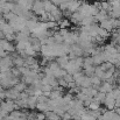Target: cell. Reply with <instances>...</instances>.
I'll list each match as a JSON object with an SVG mask.
<instances>
[{
	"mask_svg": "<svg viewBox=\"0 0 120 120\" xmlns=\"http://www.w3.org/2000/svg\"><path fill=\"white\" fill-rule=\"evenodd\" d=\"M103 105H105V107L107 110L116 109V97H114V94H113L112 91L106 93V98H105V101H104Z\"/></svg>",
	"mask_w": 120,
	"mask_h": 120,
	"instance_id": "6da1fadb",
	"label": "cell"
},
{
	"mask_svg": "<svg viewBox=\"0 0 120 120\" xmlns=\"http://www.w3.org/2000/svg\"><path fill=\"white\" fill-rule=\"evenodd\" d=\"M32 11L34 14L36 15H42L43 13H45V9H44V2L43 0H35V2L33 4V7H32Z\"/></svg>",
	"mask_w": 120,
	"mask_h": 120,
	"instance_id": "7a4b0ae2",
	"label": "cell"
},
{
	"mask_svg": "<svg viewBox=\"0 0 120 120\" xmlns=\"http://www.w3.org/2000/svg\"><path fill=\"white\" fill-rule=\"evenodd\" d=\"M0 45L4 48V50H6L7 52H13V51H16L15 49V45L11 42V41L6 40V39H0Z\"/></svg>",
	"mask_w": 120,
	"mask_h": 120,
	"instance_id": "3957f363",
	"label": "cell"
},
{
	"mask_svg": "<svg viewBox=\"0 0 120 120\" xmlns=\"http://www.w3.org/2000/svg\"><path fill=\"white\" fill-rule=\"evenodd\" d=\"M20 91H18L15 87H11V89H6V99H12V100H16L20 97Z\"/></svg>",
	"mask_w": 120,
	"mask_h": 120,
	"instance_id": "277c9868",
	"label": "cell"
},
{
	"mask_svg": "<svg viewBox=\"0 0 120 120\" xmlns=\"http://www.w3.org/2000/svg\"><path fill=\"white\" fill-rule=\"evenodd\" d=\"M114 87H116V85L111 84V83H110V82H107V80H104V82L101 83V85L99 86L98 91L107 93V92H111V91H112V90H113Z\"/></svg>",
	"mask_w": 120,
	"mask_h": 120,
	"instance_id": "5b68a950",
	"label": "cell"
},
{
	"mask_svg": "<svg viewBox=\"0 0 120 120\" xmlns=\"http://www.w3.org/2000/svg\"><path fill=\"white\" fill-rule=\"evenodd\" d=\"M26 28L30 32V33H33L35 29H38L39 28V22L38 21H35V20H28L27 21V23H26Z\"/></svg>",
	"mask_w": 120,
	"mask_h": 120,
	"instance_id": "8992f818",
	"label": "cell"
},
{
	"mask_svg": "<svg viewBox=\"0 0 120 120\" xmlns=\"http://www.w3.org/2000/svg\"><path fill=\"white\" fill-rule=\"evenodd\" d=\"M69 61H70V58H69V56H67V55H64V56H60V57L57 58V63H58V65H60L61 68H63V69L68 65Z\"/></svg>",
	"mask_w": 120,
	"mask_h": 120,
	"instance_id": "52a82bcc",
	"label": "cell"
},
{
	"mask_svg": "<svg viewBox=\"0 0 120 120\" xmlns=\"http://www.w3.org/2000/svg\"><path fill=\"white\" fill-rule=\"evenodd\" d=\"M36 105H38V97L36 96H29V98H28V110L36 109Z\"/></svg>",
	"mask_w": 120,
	"mask_h": 120,
	"instance_id": "ba28073f",
	"label": "cell"
},
{
	"mask_svg": "<svg viewBox=\"0 0 120 120\" xmlns=\"http://www.w3.org/2000/svg\"><path fill=\"white\" fill-rule=\"evenodd\" d=\"M105 98H106V93H105V92L98 91V93L93 97V100H94V101H98V103H100V104H104Z\"/></svg>",
	"mask_w": 120,
	"mask_h": 120,
	"instance_id": "9c48e42d",
	"label": "cell"
},
{
	"mask_svg": "<svg viewBox=\"0 0 120 120\" xmlns=\"http://www.w3.org/2000/svg\"><path fill=\"white\" fill-rule=\"evenodd\" d=\"M45 118L49 120H61V117L58 114H56L52 110H49L45 112Z\"/></svg>",
	"mask_w": 120,
	"mask_h": 120,
	"instance_id": "30bf717a",
	"label": "cell"
},
{
	"mask_svg": "<svg viewBox=\"0 0 120 120\" xmlns=\"http://www.w3.org/2000/svg\"><path fill=\"white\" fill-rule=\"evenodd\" d=\"M36 110H39V112H42V113H45L47 111L50 110L48 103H38L36 105Z\"/></svg>",
	"mask_w": 120,
	"mask_h": 120,
	"instance_id": "8fae6325",
	"label": "cell"
},
{
	"mask_svg": "<svg viewBox=\"0 0 120 120\" xmlns=\"http://www.w3.org/2000/svg\"><path fill=\"white\" fill-rule=\"evenodd\" d=\"M94 70H96V67L91 65V67H87L84 69V74L89 77H92V76H94Z\"/></svg>",
	"mask_w": 120,
	"mask_h": 120,
	"instance_id": "7c38bea8",
	"label": "cell"
},
{
	"mask_svg": "<svg viewBox=\"0 0 120 120\" xmlns=\"http://www.w3.org/2000/svg\"><path fill=\"white\" fill-rule=\"evenodd\" d=\"M74 98H75V97H74V94H72L71 92H68V93L63 94V103H64V105H68Z\"/></svg>",
	"mask_w": 120,
	"mask_h": 120,
	"instance_id": "4fadbf2b",
	"label": "cell"
},
{
	"mask_svg": "<svg viewBox=\"0 0 120 120\" xmlns=\"http://www.w3.org/2000/svg\"><path fill=\"white\" fill-rule=\"evenodd\" d=\"M27 86H28V85H27V84H26L25 82L20 80V82H19V83H18V84H16V85H15L14 87H15V89H16L18 91H20V92H23V91L26 90V87H27Z\"/></svg>",
	"mask_w": 120,
	"mask_h": 120,
	"instance_id": "5bb4252c",
	"label": "cell"
},
{
	"mask_svg": "<svg viewBox=\"0 0 120 120\" xmlns=\"http://www.w3.org/2000/svg\"><path fill=\"white\" fill-rule=\"evenodd\" d=\"M91 65H94V62H93V57H86L84 60V63H83V68H87V67H91Z\"/></svg>",
	"mask_w": 120,
	"mask_h": 120,
	"instance_id": "9a60e30c",
	"label": "cell"
},
{
	"mask_svg": "<svg viewBox=\"0 0 120 120\" xmlns=\"http://www.w3.org/2000/svg\"><path fill=\"white\" fill-rule=\"evenodd\" d=\"M100 103H98V101H94V100H92V103L89 105V110H99L100 109Z\"/></svg>",
	"mask_w": 120,
	"mask_h": 120,
	"instance_id": "2e32d148",
	"label": "cell"
},
{
	"mask_svg": "<svg viewBox=\"0 0 120 120\" xmlns=\"http://www.w3.org/2000/svg\"><path fill=\"white\" fill-rule=\"evenodd\" d=\"M52 111H54V112H55L56 114H58V116H60L61 118H62V117H63V114L65 113V111H64L63 106H57V107H55V109H54Z\"/></svg>",
	"mask_w": 120,
	"mask_h": 120,
	"instance_id": "e0dca14e",
	"label": "cell"
},
{
	"mask_svg": "<svg viewBox=\"0 0 120 120\" xmlns=\"http://www.w3.org/2000/svg\"><path fill=\"white\" fill-rule=\"evenodd\" d=\"M48 100H49V97L44 96L43 93L38 97V103H48Z\"/></svg>",
	"mask_w": 120,
	"mask_h": 120,
	"instance_id": "ac0fdd59",
	"label": "cell"
},
{
	"mask_svg": "<svg viewBox=\"0 0 120 120\" xmlns=\"http://www.w3.org/2000/svg\"><path fill=\"white\" fill-rule=\"evenodd\" d=\"M69 26H70V22H69L68 20H65V19L63 20V19H62V20L60 21V27H61V28H68Z\"/></svg>",
	"mask_w": 120,
	"mask_h": 120,
	"instance_id": "d6986e66",
	"label": "cell"
},
{
	"mask_svg": "<svg viewBox=\"0 0 120 120\" xmlns=\"http://www.w3.org/2000/svg\"><path fill=\"white\" fill-rule=\"evenodd\" d=\"M58 84H60V86H62L63 89L68 87V82L64 79V78H58Z\"/></svg>",
	"mask_w": 120,
	"mask_h": 120,
	"instance_id": "ffe728a7",
	"label": "cell"
},
{
	"mask_svg": "<svg viewBox=\"0 0 120 120\" xmlns=\"http://www.w3.org/2000/svg\"><path fill=\"white\" fill-rule=\"evenodd\" d=\"M45 113H42V112H39L38 114H36V119L35 120H45Z\"/></svg>",
	"mask_w": 120,
	"mask_h": 120,
	"instance_id": "44dd1931",
	"label": "cell"
},
{
	"mask_svg": "<svg viewBox=\"0 0 120 120\" xmlns=\"http://www.w3.org/2000/svg\"><path fill=\"white\" fill-rule=\"evenodd\" d=\"M63 119H72V116L69 113V112H65L64 114H63V117H62Z\"/></svg>",
	"mask_w": 120,
	"mask_h": 120,
	"instance_id": "7402d4cb",
	"label": "cell"
},
{
	"mask_svg": "<svg viewBox=\"0 0 120 120\" xmlns=\"http://www.w3.org/2000/svg\"><path fill=\"white\" fill-rule=\"evenodd\" d=\"M117 107H120V98L116 99V109H117Z\"/></svg>",
	"mask_w": 120,
	"mask_h": 120,
	"instance_id": "603a6c76",
	"label": "cell"
},
{
	"mask_svg": "<svg viewBox=\"0 0 120 120\" xmlns=\"http://www.w3.org/2000/svg\"><path fill=\"white\" fill-rule=\"evenodd\" d=\"M50 93H51V91H43V94L47 97H50Z\"/></svg>",
	"mask_w": 120,
	"mask_h": 120,
	"instance_id": "cb8c5ba5",
	"label": "cell"
},
{
	"mask_svg": "<svg viewBox=\"0 0 120 120\" xmlns=\"http://www.w3.org/2000/svg\"><path fill=\"white\" fill-rule=\"evenodd\" d=\"M116 110V112L118 113V114H120V107H117V109H114Z\"/></svg>",
	"mask_w": 120,
	"mask_h": 120,
	"instance_id": "d4e9b609",
	"label": "cell"
},
{
	"mask_svg": "<svg viewBox=\"0 0 120 120\" xmlns=\"http://www.w3.org/2000/svg\"><path fill=\"white\" fill-rule=\"evenodd\" d=\"M118 69H119V71H120V65H119V67H118Z\"/></svg>",
	"mask_w": 120,
	"mask_h": 120,
	"instance_id": "484cf974",
	"label": "cell"
}]
</instances>
